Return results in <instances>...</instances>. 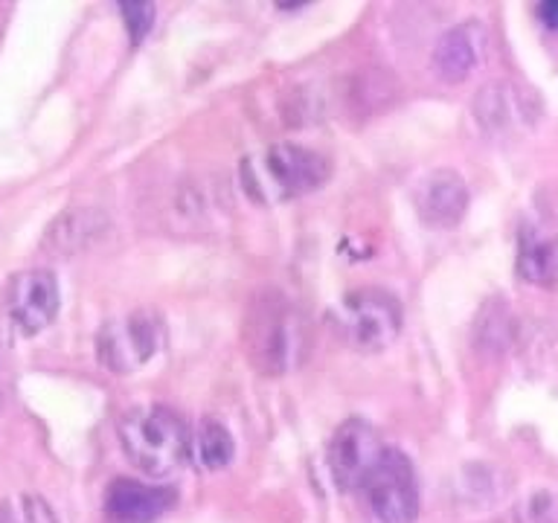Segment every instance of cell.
<instances>
[{
	"instance_id": "obj_14",
	"label": "cell",
	"mask_w": 558,
	"mask_h": 523,
	"mask_svg": "<svg viewBox=\"0 0 558 523\" xmlns=\"http://www.w3.org/2000/svg\"><path fill=\"white\" fill-rule=\"evenodd\" d=\"M235 453V442L230 430H227L221 422L216 418H204L198 425V434H195V442H192V457L204 471H218L230 465Z\"/></svg>"
},
{
	"instance_id": "obj_7",
	"label": "cell",
	"mask_w": 558,
	"mask_h": 523,
	"mask_svg": "<svg viewBox=\"0 0 558 523\" xmlns=\"http://www.w3.org/2000/svg\"><path fill=\"white\" fill-rule=\"evenodd\" d=\"M387 445L366 418L352 416L331 434L329 448H326V462L329 474L340 491H357L375 469V462L381 460Z\"/></svg>"
},
{
	"instance_id": "obj_15",
	"label": "cell",
	"mask_w": 558,
	"mask_h": 523,
	"mask_svg": "<svg viewBox=\"0 0 558 523\" xmlns=\"http://www.w3.org/2000/svg\"><path fill=\"white\" fill-rule=\"evenodd\" d=\"M99 230H102V221H96L94 212H68L52 224V230L47 233V244L52 251L73 253L85 247L94 235H99Z\"/></svg>"
},
{
	"instance_id": "obj_8",
	"label": "cell",
	"mask_w": 558,
	"mask_h": 523,
	"mask_svg": "<svg viewBox=\"0 0 558 523\" xmlns=\"http://www.w3.org/2000/svg\"><path fill=\"white\" fill-rule=\"evenodd\" d=\"M541 105L532 96V90L514 85V82H506V78L483 85L477 99H474V120L488 137L495 139L521 137V134L535 129Z\"/></svg>"
},
{
	"instance_id": "obj_5",
	"label": "cell",
	"mask_w": 558,
	"mask_h": 523,
	"mask_svg": "<svg viewBox=\"0 0 558 523\" xmlns=\"http://www.w3.org/2000/svg\"><path fill=\"white\" fill-rule=\"evenodd\" d=\"M357 491L364 497L366 514L375 523H413L418 518L416 474L408 457L396 448L381 453V460L375 462Z\"/></svg>"
},
{
	"instance_id": "obj_3",
	"label": "cell",
	"mask_w": 558,
	"mask_h": 523,
	"mask_svg": "<svg viewBox=\"0 0 558 523\" xmlns=\"http://www.w3.org/2000/svg\"><path fill=\"white\" fill-rule=\"evenodd\" d=\"M329 160L312 148L279 143L242 160V183L256 204H282L320 190L329 181Z\"/></svg>"
},
{
	"instance_id": "obj_16",
	"label": "cell",
	"mask_w": 558,
	"mask_h": 523,
	"mask_svg": "<svg viewBox=\"0 0 558 523\" xmlns=\"http://www.w3.org/2000/svg\"><path fill=\"white\" fill-rule=\"evenodd\" d=\"M0 523H59V518L44 497L12 495L0 503Z\"/></svg>"
},
{
	"instance_id": "obj_19",
	"label": "cell",
	"mask_w": 558,
	"mask_h": 523,
	"mask_svg": "<svg viewBox=\"0 0 558 523\" xmlns=\"http://www.w3.org/2000/svg\"><path fill=\"white\" fill-rule=\"evenodd\" d=\"M538 15L541 21L553 29H558V0H549V3H541L538 7Z\"/></svg>"
},
{
	"instance_id": "obj_6",
	"label": "cell",
	"mask_w": 558,
	"mask_h": 523,
	"mask_svg": "<svg viewBox=\"0 0 558 523\" xmlns=\"http://www.w3.org/2000/svg\"><path fill=\"white\" fill-rule=\"evenodd\" d=\"M166 346V326L155 312H131L102 326L96 349L111 373L131 375Z\"/></svg>"
},
{
	"instance_id": "obj_9",
	"label": "cell",
	"mask_w": 558,
	"mask_h": 523,
	"mask_svg": "<svg viewBox=\"0 0 558 523\" xmlns=\"http://www.w3.org/2000/svg\"><path fill=\"white\" fill-rule=\"evenodd\" d=\"M59 282L52 277V270H24V273H17V277L9 282V320L15 323V329L21 331L24 338H33V335L47 329V326L56 320V314H59Z\"/></svg>"
},
{
	"instance_id": "obj_11",
	"label": "cell",
	"mask_w": 558,
	"mask_h": 523,
	"mask_svg": "<svg viewBox=\"0 0 558 523\" xmlns=\"http://www.w3.org/2000/svg\"><path fill=\"white\" fill-rule=\"evenodd\" d=\"M413 204H416L418 218L427 227L448 230V227L460 224L465 209H469V186L451 169H436L418 181L416 192H413Z\"/></svg>"
},
{
	"instance_id": "obj_12",
	"label": "cell",
	"mask_w": 558,
	"mask_h": 523,
	"mask_svg": "<svg viewBox=\"0 0 558 523\" xmlns=\"http://www.w3.org/2000/svg\"><path fill=\"white\" fill-rule=\"evenodd\" d=\"M483 52V26L477 21H465L460 26H451L448 33L434 47V70L436 76L457 85L471 76V70L480 61Z\"/></svg>"
},
{
	"instance_id": "obj_2",
	"label": "cell",
	"mask_w": 558,
	"mask_h": 523,
	"mask_svg": "<svg viewBox=\"0 0 558 523\" xmlns=\"http://www.w3.org/2000/svg\"><path fill=\"white\" fill-rule=\"evenodd\" d=\"M129 462L146 477H172L190 457V434L183 418L166 404H143L129 410L117 425Z\"/></svg>"
},
{
	"instance_id": "obj_4",
	"label": "cell",
	"mask_w": 558,
	"mask_h": 523,
	"mask_svg": "<svg viewBox=\"0 0 558 523\" xmlns=\"http://www.w3.org/2000/svg\"><path fill=\"white\" fill-rule=\"evenodd\" d=\"M340 338L357 352H381L399 338L401 305L381 288H361L343 296L338 312Z\"/></svg>"
},
{
	"instance_id": "obj_1",
	"label": "cell",
	"mask_w": 558,
	"mask_h": 523,
	"mask_svg": "<svg viewBox=\"0 0 558 523\" xmlns=\"http://www.w3.org/2000/svg\"><path fill=\"white\" fill-rule=\"evenodd\" d=\"M242 343L262 375L291 373L308 349L305 317L286 294L259 291L244 312Z\"/></svg>"
},
{
	"instance_id": "obj_13",
	"label": "cell",
	"mask_w": 558,
	"mask_h": 523,
	"mask_svg": "<svg viewBox=\"0 0 558 523\" xmlns=\"http://www.w3.org/2000/svg\"><path fill=\"white\" fill-rule=\"evenodd\" d=\"M518 277L530 285H556L558 282V251L553 239L538 230H523L518 242Z\"/></svg>"
},
{
	"instance_id": "obj_10",
	"label": "cell",
	"mask_w": 558,
	"mask_h": 523,
	"mask_svg": "<svg viewBox=\"0 0 558 523\" xmlns=\"http://www.w3.org/2000/svg\"><path fill=\"white\" fill-rule=\"evenodd\" d=\"M174 503H178V495L172 488L117 477L105 491V518L108 523H155Z\"/></svg>"
},
{
	"instance_id": "obj_18",
	"label": "cell",
	"mask_w": 558,
	"mask_h": 523,
	"mask_svg": "<svg viewBox=\"0 0 558 523\" xmlns=\"http://www.w3.org/2000/svg\"><path fill=\"white\" fill-rule=\"evenodd\" d=\"M523 518L530 523H558V497L556 495H535L526 503Z\"/></svg>"
},
{
	"instance_id": "obj_17",
	"label": "cell",
	"mask_w": 558,
	"mask_h": 523,
	"mask_svg": "<svg viewBox=\"0 0 558 523\" xmlns=\"http://www.w3.org/2000/svg\"><path fill=\"white\" fill-rule=\"evenodd\" d=\"M120 12L125 17V26H129L131 41H143L151 24H155V7L151 3H122Z\"/></svg>"
}]
</instances>
